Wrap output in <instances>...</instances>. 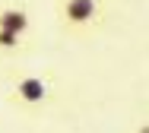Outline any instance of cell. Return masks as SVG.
I'll use <instances>...</instances> for the list:
<instances>
[{
	"label": "cell",
	"mask_w": 149,
	"mask_h": 133,
	"mask_svg": "<svg viewBox=\"0 0 149 133\" xmlns=\"http://www.w3.org/2000/svg\"><path fill=\"white\" fill-rule=\"evenodd\" d=\"M0 29H6V32H16V35H26L32 32V16L26 6H16V3H6V6H0Z\"/></svg>",
	"instance_id": "3"
},
{
	"label": "cell",
	"mask_w": 149,
	"mask_h": 133,
	"mask_svg": "<svg viewBox=\"0 0 149 133\" xmlns=\"http://www.w3.org/2000/svg\"><path fill=\"white\" fill-rule=\"evenodd\" d=\"M57 26L63 35H92L105 22V3L102 0H54Z\"/></svg>",
	"instance_id": "1"
},
{
	"label": "cell",
	"mask_w": 149,
	"mask_h": 133,
	"mask_svg": "<svg viewBox=\"0 0 149 133\" xmlns=\"http://www.w3.org/2000/svg\"><path fill=\"white\" fill-rule=\"evenodd\" d=\"M51 98V82L45 76H19L13 82V101L22 108H38Z\"/></svg>",
	"instance_id": "2"
},
{
	"label": "cell",
	"mask_w": 149,
	"mask_h": 133,
	"mask_svg": "<svg viewBox=\"0 0 149 133\" xmlns=\"http://www.w3.org/2000/svg\"><path fill=\"white\" fill-rule=\"evenodd\" d=\"M26 44V38L16 32H6V29H0V51H19Z\"/></svg>",
	"instance_id": "4"
}]
</instances>
